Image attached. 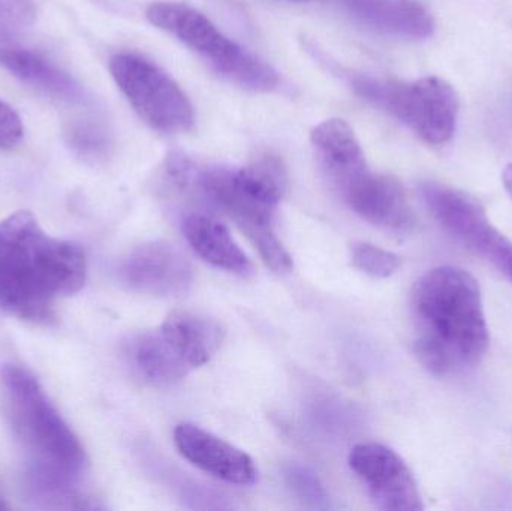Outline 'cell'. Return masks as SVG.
<instances>
[{"instance_id":"obj_1","label":"cell","mask_w":512,"mask_h":511,"mask_svg":"<svg viewBox=\"0 0 512 511\" xmlns=\"http://www.w3.org/2000/svg\"><path fill=\"white\" fill-rule=\"evenodd\" d=\"M81 246L48 236L27 210L0 221V309L32 323H50L62 297L86 284Z\"/></svg>"},{"instance_id":"obj_2","label":"cell","mask_w":512,"mask_h":511,"mask_svg":"<svg viewBox=\"0 0 512 511\" xmlns=\"http://www.w3.org/2000/svg\"><path fill=\"white\" fill-rule=\"evenodd\" d=\"M414 351L436 377L460 374L480 363L489 327L477 279L454 266L436 267L412 291Z\"/></svg>"},{"instance_id":"obj_3","label":"cell","mask_w":512,"mask_h":511,"mask_svg":"<svg viewBox=\"0 0 512 511\" xmlns=\"http://www.w3.org/2000/svg\"><path fill=\"white\" fill-rule=\"evenodd\" d=\"M2 384L15 431L32 455L30 468L78 482L86 453L36 378L20 366H3Z\"/></svg>"},{"instance_id":"obj_4","label":"cell","mask_w":512,"mask_h":511,"mask_svg":"<svg viewBox=\"0 0 512 511\" xmlns=\"http://www.w3.org/2000/svg\"><path fill=\"white\" fill-rule=\"evenodd\" d=\"M351 84L361 98L405 123L427 144L444 146L456 132L459 96L442 78L397 81L358 74Z\"/></svg>"},{"instance_id":"obj_5","label":"cell","mask_w":512,"mask_h":511,"mask_svg":"<svg viewBox=\"0 0 512 511\" xmlns=\"http://www.w3.org/2000/svg\"><path fill=\"white\" fill-rule=\"evenodd\" d=\"M153 26L176 36L203 56L228 80L255 92H270L279 84L277 72L225 36L206 15L177 2L153 3L147 9Z\"/></svg>"},{"instance_id":"obj_6","label":"cell","mask_w":512,"mask_h":511,"mask_svg":"<svg viewBox=\"0 0 512 511\" xmlns=\"http://www.w3.org/2000/svg\"><path fill=\"white\" fill-rule=\"evenodd\" d=\"M191 189L203 192L239 225L273 272L286 273L292 269L291 255L274 231V212L277 206L262 200L251 191L240 177L239 170L195 168Z\"/></svg>"},{"instance_id":"obj_7","label":"cell","mask_w":512,"mask_h":511,"mask_svg":"<svg viewBox=\"0 0 512 511\" xmlns=\"http://www.w3.org/2000/svg\"><path fill=\"white\" fill-rule=\"evenodd\" d=\"M110 72L138 116L165 134H182L194 126V108L179 84L137 54H116Z\"/></svg>"},{"instance_id":"obj_8","label":"cell","mask_w":512,"mask_h":511,"mask_svg":"<svg viewBox=\"0 0 512 511\" xmlns=\"http://www.w3.org/2000/svg\"><path fill=\"white\" fill-rule=\"evenodd\" d=\"M349 465L366 485L373 504L387 511L423 510L414 474L394 450L378 443L358 444Z\"/></svg>"},{"instance_id":"obj_9","label":"cell","mask_w":512,"mask_h":511,"mask_svg":"<svg viewBox=\"0 0 512 511\" xmlns=\"http://www.w3.org/2000/svg\"><path fill=\"white\" fill-rule=\"evenodd\" d=\"M333 182L351 209L370 224L393 231L414 227V210L405 189L394 177L373 173L363 165Z\"/></svg>"},{"instance_id":"obj_10","label":"cell","mask_w":512,"mask_h":511,"mask_svg":"<svg viewBox=\"0 0 512 511\" xmlns=\"http://www.w3.org/2000/svg\"><path fill=\"white\" fill-rule=\"evenodd\" d=\"M123 282L138 293L176 296L191 287L194 273L185 255L165 242L138 246L120 267Z\"/></svg>"},{"instance_id":"obj_11","label":"cell","mask_w":512,"mask_h":511,"mask_svg":"<svg viewBox=\"0 0 512 511\" xmlns=\"http://www.w3.org/2000/svg\"><path fill=\"white\" fill-rule=\"evenodd\" d=\"M174 443L186 461L222 482L248 486L256 480L254 461L245 452L198 426H177Z\"/></svg>"},{"instance_id":"obj_12","label":"cell","mask_w":512,"mask_h":511,"mask_svg":"<svg viewBox=\"0 0 512 511\" xmlns=\"http://www.w3.org/2000/svg\"><path fill=\"white\" fill-rule=\"evenodd\" d=\"M343 5L363 23L403 38H429L435 30L432 14L417 0H343Z\"/></svg>"},{"instance_id":"obj_13","label":"cell","mask_w":512,"mask_h":511,"mask_svg":"<svg viewBox=\"0 0 512 511\" xmlns=\"http://www.w3.org/2000/svg\"><path fill=\"white\" fill-rule=\"evenodd\" d=\"M161 332L192 369L210 362L221 348L225 336L218 321L189 311L168 315Z\"/></svg>"},{"instance_id":"obj_14","label":"cell","mask_w":512,"mask_h":511,"mask_svg":"<svg viewBox=\"0 0 512 511\" xmlns=\"http://www.w3.org/2000/svg\"><path fill=\"white\" fill-rule=\"evenodd\" d=\"M0 66L18 80L62 101L78 102L83 92L77 81L45 57L24 48H0Z\"/></svg>"},{"instance_id":"obj_15","label":"cell","mask_w":512,"mask_h":511,"mask_svg":"<svg viewBox=\"0 0 512 511\" xmlns=\"http://www.w3.org/2000/svg\"><path fill=\"white\" fill-rule=\"evenodd\" d=\"M189 245L207 263L237 275L251 273L252 264L228 228L206 215H191L183 224Z\"/></svg>"},{"instance_id":"obj_16","label":"cell","mask_w":512,"mask_h":511,"mask_svg":"<svg viewBox=\"0 0 512 511\" xmlns=\"http://www.w3.org/2000/svg\"><path fill=\"white\" fill-rule=\"evenodd\" d=\"M126 354L138 377L153 386H173L192 369L164 338L161 329L132 338Z\"/></svg>"},{"instance_id":"obj_17","label":"cell","mask_w":512,"mask_h":511,"mask_svg":"<svg viewBox=\"0 0 512 511\" xmlns=\"http://www.w3.org/2000/svg\"><path fill=\"white\" fill-rule=\"evenodd\" d=\"M312 143L321 153L331 179L366 165L363 150L351 126L342 119H328L312 131Z\"/></svg>"},{"instance_id":"obj_18","label":"cell","mask_w":512,"mask_h":511,"mask_svg":"<svg viewBox=\"0 0 512 511\" xmlns=\"http://www.w3.org/2000/svg\"><path fill=\"white\" fill-rule=\"evenodd\" d=\"M453 237L469 251L489 261L512 284V242L498 228L493 227L486 209L475 213Z\"/></svg>"},{"instance_id":"obj_19","label":"cell","mask_w":512,"mask_h":511,"mask_svg":"<svg viewBox=\"0 0 512 511\" xmlns=\"http://www.w3.org/2000/svg\"><path fill=\"white\" fill-rule=\"evenodd\" d=\"M75 480L44 473L29 468L24 476V492L27 500L42 510L95 509L78 491Z\"/></svg>"},{"instance_id":"obj_20","label":"cell","mask_w":512,"mask_h":511,"mask_svg":"<svg viewBox=\"0 0 512 511\" xmlns=\"http://www.w3.org/2000/svg\"><path fill=\"white\" fill-rule=\"evenodd\" d=\"M245 185L262 200L277 204L288 191V173L279 156L273 153H261L248 167L239 170Z\"/></svg>"},{"instance_id":"obj_21","label":"cell","mask_w":512,"mask_h":511,"mask_svg":"<svg viewBox=\"0 0 512 511\" xmlns=\"http://www.w3.org/2000/svg\"><path fill=\"white\" fill-rule=\"evenodd\" d=\"M66 137L72 152L84 161L101 162L110 152L111 144L107 132L90 120L75 122Z\"/></svg>"},{"instance_id":"obj_22","label":"cell","mask_w":512,"mask_h":511,"mask_svg":"<svg viewBox=\"0 0 512 511\" xmlns=\"http://www.w3.org/2000/svg\"><path fill=\"white\" fill-rule=\"evenodd\" d=\"M286 485L291 489L292 494L309 509L325 510L330 507V497L325 491L321 480L300 465H288L283 471Z\"/></svg>"},{"instance_id":"obj_23","label":"cell","mask_w":512,"mask_h":511,"mask_svg":"<svg viewBox=\"0 0 512 511\" xmlns=\"http://www.w3.org/2000/svg\"><path fill=\"white\" fill-rule=\"evenodd\" d=\"M352 266L364 275L376 279L393 276L402 266V260L393 252L370 243H357L352 248Z\"/></svg>"},{"instance_id":"obj_24","label":"cell","mask_w":512,"mask_h":511,"mask_svg":"<svg viewBox=\"0 0 512 511\" xmlns=\"http://www.w3.org/2000/svg\"><path fill=\"white\" fill-rule=\"evenodd\" d=\"M36 9L30 0H0V30H15L30 26Z\"/></svg>"},{"instance_id":"obj_25","label":"cell","mask_w":512,"mask_h":511,"mask_svg":"<svg viewBox=\"0 0 512 511\" xmlns=\"http://www.w3.org/2000/svg\"><path fill=\"white\" fill-rule=\"evenodd\" d=\"M24 135L23 122L17 111L0 101V149H12Z\"/></svg>"},{"instance_id":"obj_26","label":"cell","mask_w":512,"mask_h":511,"mask_svg":"<svg viewBox=\"0 0 512 511\" xmlns=\"http://www.w3.org/2000/svg\"><path fill=\"white\" fill-rule=\"evenodd\" d=\"M502 183H504L505 191H507L512 200V164H508L505 167L504 173H502Z\"/></svg>"},{"instance_id":"obj_27","label":"cell","mask_w":512,"mask_h":511,"mask_svg":"<svg viewBox=\"0 0 512 511\" xmlns=\"http://www.w3.org/2000/svg\"><path fill=\"white\" fill-rule=\"evenodd\" d=\"M9 506L5 503L2 497H0V510H8Z\"/></svg>"},{"instance_id":"obj_28","label":"cell","mask_w":512,"mask_h":511,"mask_svg":"<svg viewBox=\"0 0 512 511\" xmlns=\"http://www.w3.org/2000/svg\"><path fill=\"white\" fill-rule=\"evenodd\" d=\"M297 2H307V0H297Z\"/></svg>"}]
</instances>
